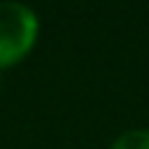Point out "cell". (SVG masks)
Returning <instances> with one entry per match:
<instances>
[{
	"instance_id": "1",
	"label": "cell",
	"mask_w": 149,
	"mask_h": 149,
	"mask_svg": "<svg viewBox=\"0 0 149 149\" xmlns=\"http://www.w3.org/2000/svg\"><path fill=\"white\" fill-rule=\"evenodd\" d=\"M39 34L37 13L24 5L5 0L0 3V68H8L29 55Z\"/></svg>"
},
{
	"instance_id": "2",
	"label": "cell",
	"mask_w": 149,
	"mask_h": 149,
	"mask_svg": "<svg viewBox=\"0 0 149 149\" xmlns=\"http://www.w3.org/2000/svg\"><path fill=\"white\" fill-rule=\"evenodd\" d=\"M110 149H149V128H131L120 134Z\"/></svg>"
}]
</instances>
